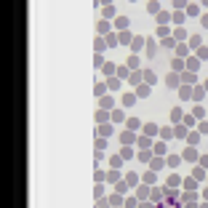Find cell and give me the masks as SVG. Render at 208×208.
Listing matches in <instances>:
<instances>
[]
</instances>
